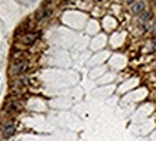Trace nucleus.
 Instances as JSON below:
<instances>
[{"mask_svg":"<svg viewBox=\"0 0 156 141\" xmlns=\"http://www.w3.org/2000/svg\"><path fill=\"white\" fill-rule=\"evenodd\" d=\"M26 69H28V62H26V61H17V62L12 63L10 73L12 75H20V73H23Z\"/></svg>","mask_w":156,"mask_h":141,"instance_id":"1","label":"nucleus"},{"mask_svg":"<svg viewBox=\"0 0 156 141\" xmlns=\"http://www.w3.org/2000/svg\"><path fill=\"white\" fill-rule=\"evenodd\" d=\"M13 134H15V124L13 123H6L2 127V136L5 138H10Z\"/></svg>","mask_w":156,"mask_h":141,"instance_id":"2","label":"nucleus"},{"mask_svg":"<svg viewBox=\"0 0 156 141\" xmlns=\"http://www.w3.org/2000/svg\"><path fill=\"white\" fill-rule=\"evenodd\" d=\"M38 38H39V33H28V35H23L20 40L23 43H26V45H32V43H35V40Z\"/></svg>","mask_w":156,"mask_h":141,"instance_id":"3","label":"nucleus"},{"mask_svg":"<svg viewBox=\"0 0 156 141\" xmlns=\"http://www.w3.org/2000/svg\"><path fill=\"white\" fill-rule=\"evenodd\" d=\"M143 9H145V3L143 2H134V3H132V12L133 13H140V12H143Z\"/></svg>","mask_w":156,"mask_h":141,"instance_id":"4","label":"nucleus"},{"mask_svg":"<svg viewBox=\"0 0 156 141\" xmlns=\"http://www.w3.org/2000/svg\"><path fill=\"white\" fill-rule=\"evenodd\" d=\"M149 17H151L149 13H143V15L140 16V20H142V22H146V20H149Z\"/></svg>","mask_w":156,"mask_h":141,"instance_id":"5","label":"nucleus"},{"mask_svg":"<svg viewBox=\"0 0 156 141\" xmlns=\"http://www.w3.org/2000/svg\"><path fill=\"white\" fill-rule=\"evenodd\" d=\"M152 49H153V51H156V39L153 40V48H152Z\"/></svg>","mask_w":156,"mask_h":141,"instance_id":"6","label":"nucleus"}]
</instances>
